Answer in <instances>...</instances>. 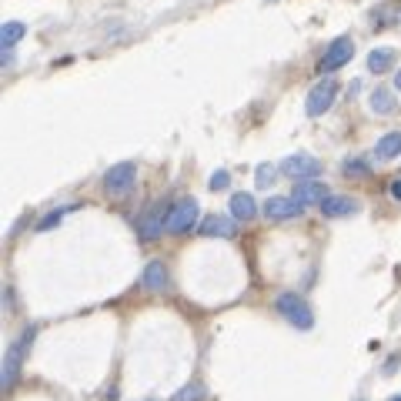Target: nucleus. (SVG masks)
<instances>
[{
    "instance_id": "obj_21",
    "label": "nucleus",
    "mask_w": 401,
    "mask_h": 401,
    "mask_svg": "<svg viewBox=\"0 0 401 401\" xmlns=\"http://www.w3.org/2000/svg\"><path fill=\"white\" fill-rule=\"evenodd\" d=\"M204 398H207V388L200 385V381H191V385H184L170 401H204Z\"/></svg>"
},
{
    "instance_id": "obj_14",
    "label": "nucleus",
    "mask_w": 401,
    "mask_h": 401,
    "mask_svg": "<svg viewBox=\"0 0 401 401\" xmlns=\"http://www.w3.org/2000/svg\"><path fill=\"white\" fill-rule=\"evenodd\" d=\"M231 217L234 221H254V214H258V204H254V194H247V191H238V194H231Z\"/></svg>"
},
{
    "instance_id": "obj_22",
    "label": "nucleus",
    "mask_w": 401,
    "mask_h": 401,
    "mask_svg": "<svg viewBox=\"0 0 401 401\" xmlns=\"http://www.w3.org/2000/svg\"><path fill=\"white\" fill-rule=\"evenodd\" d=\"M275 174H278L275 164H258V170H254V184L261 187V191H268V187L275 184Z\"/></svg>"
},
{
    "instance_id": "obj_9",
    "label": "nucleus",
    "mask_w": 401,
    "mask_h": 401,
    "mask_svg": "<svg viewBox=\"0 0 401 401\" xmlns=\"http://www.w3.org/2000/svg\"><path fill=\"white\" fill-rule=\"evenodd\" d=\"M261 214L268 221H291V217L301 214V204L294 198H284V194H275V198H268L261 204Z\"/></svg>"
},
{
    "instance_id": "obj_12",
    "label": "nucleus",
    "mask_w": 401,
    "mask_h": 401,
    "mask_svg": "<svg viewBox=\"0 0 401 401\" xmlns=\"http://www.w3.org/2000/svg\"><path fill=\"white\" fill-rule=\"evenodd\" d=\"M140 284H144V291H168L170 275L164 268V261H147L144 275H140Z\"/></svg>"
},
{
    "instance_id": "obj_1",
    "label": "nucleus",
    "mask_w": 401,
    "mask_h": 401,
    "mask_svg": "<svg viewBox=\"0 0 401 401\" xmlns=\"http://www.w3.org/2000/svg\"><path fill=\"white\" fill-rule=\"evenodd\" d=\"M34 338H37V328L27 324L14 341H10V348H7V355H3V371H0V385L3 388H14L17 378H20V365H24V355L31 351Z\"/></svg>"
},
{
    "instance_id": "obj_17",
    "label": "nucleus",
    "mask_w": 401,
    "mask_h": 401,
    "mask_svg": "<svg viewBox=\"0 0 401 401\" xmlns=\"http://www.w3.org/2000/svg\"><path fill=\"white\" fill-rule=\"evenodd\" d=\"M24 34H27V24H20V20H7L3 31H0V47H3V50H14L17 41H24Z\"/></svg>"
},
{
    "instance_id": "obj_4",
    "label": "nucleus",
    "mask_w": 401,
    "mask_h": 401,
    "mask_svg": "<svg viewBox=\"0 0 401 401\" xmlns=\"http://www.w3.org/2000/svg\"><path fill=\"white\" fill-rule=\"evenodd\" d=\"M134 184H138V164L134 161H121L104 174V191L110 198H127L134 191Z\"/></svg>"
},
{
    "instance_id": "obj_15",
    "label": "nucleus",
    "mask_w": 401,
    "mask_h": 401,
    "mask_svg": "<svg viewBox=\"0 0 401 401\" xmlns=\"http://www.w3.org/2000/svg\"><path fill=\"white\" fill-rule=\"evenodd\" d=\"M398 61V50L395 47H374L368 54V71L371 74H388L391 67Z\"/></svg>"
},
{
    "instance_id": "obj_16",
    "label": "nucleus",
    "mask_w": 401,
    "mask_h": 401,
    "mask_svg": "<svg viewBox=\"0 0 401 401\" xmlns=\"http://www.w3.org/2000/svg\"><path fill=\"white\" fill-rule=\"evenodd\" d=\"M374 154L381 157V161H395V157L401 154V131H391V134H385V138H378Z\"/></svg>"
},
{
    "instance_id": "obj_13",
    "label": "nucleus",
    "mask_w": 401,
    "mask_h": 401,
    "mask_svg": "<svg viewBox=\"0 0 401 401\" xmlns=\"http://www.w3.org/2000/svg\"><path fill=\"white\" fill-rule=\"evenodd\" d=\"M321 214L324 217H351V214H358V200L348 198V194H328L321 204Z\"/></svg>"
},
{
    "instance_id": "obj_7",
    "label": "nucleus",
    "mask_w": 401,
    "mask_h": 401,
    "mask_svg": "<svg viewBox=\"0 0 401 401\" xmlns=\"http://www.w3.org/2000/svg\"><path fill=\"white\" fill-rule=\"evenodd\" d=\"M198 217H200L198 200L194 198L177 200V204L170 207V214H168V234H187L194 224H198Z\"/></svg>"
},
{
    "instance_id": "obj_23",
    "label": "nucleus",
    "mask_w": 401,
    "mask_h": 401,
    "mask_svg": "<svg viewBox=\"0 0 401 401\" xmlns=\"http://www.w3.org/2000/svg\"><path fill=\"white\" fill-rule=\"evenodd\" d=\"M207 187H211V191H228V187H231V174H228V170H214Z\"/></svg>"
},
{
    "instance_id": "obj_18",
    "label": "nucleus",
    "mask_w": 401,
    "mask_h": 401,
    "mask_svg": "<svg viewBox=\"0 0 401 401\" xmlns=\"http://www.w3.org/2000/svg\"><path fill=\"white\" fill-rule=\"evenodd\" d=\"M395 108H398V101H395V94L388 91V87H374V91H371V110H374V114L385 117V114H391Z\"/></svg>"
},
{
    "instance_id": "obj_8",
    "label": "nucleus",
    "mask_w": 401,
    "mask_h": 401,
    "mask_svg": "<svg viewBox=\"0 0 401 401\" xmlns=\"http://www.w3.org/2000/svg\"><path fill=\"white\" fill-rule=\"evenodd\" d=\"M281 170H284L291 181H311V177L321 174V161L311 154H291L281 161Z\"/></svg>"
},
{
    "instance_id": "obj_24",
    "label": "nucleus",
    "mask_w": 401,
    "mask_h": 401,
    "mask_svg": "<svg viewBox=\"0 0 401 401\" xmlns=\"http://www.w3.org/2000/svg\"><path fill=\"white\" fill-rule=\"evenodd\" d=\"M391 198L401 204V174H398V177H391Z\"/></svg>"
},
{
    "instance_id": "obj_2",
    "label": "nucleus",
    "mask_w": 401,
    "mask_h": 401,
    "mask_svg": "<svg viewBox=\"0 0 401 401\" xmlns=\"http://www.w3.org/2000/svg\"><path fill=\"white\" fill-rule=\"evenodd\" d=\"M168 214H170V207L164 200H151L138 214V221H134L140 241H157L161 234H168Z\"/></svg>"
},
{
    "instance_id": "obj_5",
    "label": "nucleus",
    "mask_w": 401,
    "mask_h": 401,
    "mask_svg": "<svg viewBox=\"0 0 401 401\" xmlns=\"http://www.w3.org/2000/svg\"><path fill=\"white\" fill-rule=\"evenodd\" d=\"M335 97H338V80L335 78H321L314 87L308 91V101H305V114L308 117H321L324 110H331L335 104Z\"/></svg>"
},
{
    "instance_id": "obj_11",
    "label": "nucleus",
    "mask_w": 401,
    "mask_h": 401,
    "mask_svg": "<svg viewBox=\"0 0 401 401\" xmlns=\"http://www.w3.org/2000/svg\"><path fill=\"white\" fill-rule=\"evenodd\" d=\"M200 238H234V217L231 214H207L198 228Z\"/></svg>"
},
{
    "instance_id": "obj_26",
    "label": "nucleus",
    "mask_w": 401,
    "mask_h": 401,
    "mask_svg": "<svg viewBox=\"0 0 401 401\" xmlns=\"http://www.w3.org/2000/svg\"><path fill=\"white\" fill-rule=\"evenodd\" d=\"M391 401H401V395H398V398H391Z\"/></svg>"
},
{
    "instance_id": "obj_25",
    "label": "nucleus",
    "mask_w": 401,
    "mask_h": 401,
    "mask_svg": "<svg viewBox=\"0 0 401 401\" xmlns=\"http://www.w3.org/2000/svg\"><path fill=\"white\" fill-rule=\"evenodd\" d=\"M395 91H401V71L395 74Z\"/></svg>"
},
{
    "instance_id": "obj_3",
    "label": "nucleus",
    "mask_w": 401,
    "mask_h": 401,
    "mask_svg": "<svg viewBox=\"0 0 401 401\" xmlns=\"http://www.w3.org/2000/svg\"><path fill=\"white\" fill-rule=\"evenodd\" d=\"M275 308H278L281 318L291 324V328H298V331H311V328H314V314H311L308 301H305L301 294H294V291L278 294Z\"/></svg>"
},
{
    "instance_id": "obj_19",
    "label": "nucleus",
    "mask_w": 401,
    "mask_h": 401,
    "mask_svg": "<svg viewBox=\"0 0 401 401\" xmlns=\"http://www.w3.org/2000/svg\"><path fill=\"white\" fill-rule=\"evenodd\" d=\"M71 211H78V204H64V207H54L50 214H44L37 221V231H50V228H57L64 221V214H71Z\"/></svg>"
},
{
    "instance_id": "obj_10",
    "label": "nucleus",
    "mask_w": 401,
    "mask_h": 401,
    "mask_svg": "<svg viewBox=\"0 0 401 401\" xmlns=\"http://www.w3.org/2000/svg\"><path fill=\"white\" fill-rule=\"evenodd\" d=\"M301 207H308V204H324V198H328V187H324V181H294V194H291Z\"/></svg>"
},
{
    "instance_id": "obj_20",
    "label": "nucleus",
    "mask_w": 401,
    "mask_h": 401,
    "mask_svg": "<svg viewBox=\"0 0 401 401\" xmlns=\"http://www.w3.org/2000/svg\"><path fill=\"white\" fill-rule=\"evenodd\" d=\"M341 174H344V177H368L371 164L365 157H348V161H341Z\"/></svg>"
},
{
    "instance_id": "obj_6",
    "label": "nucleus",
    "mask_w": 401,
    "mask_h": 401,
    "mask_svg": "<svg viewBox=\"0 0 401 401\" xmlns=\"http://www.w3.org/2000/svg\"><path fill=\"white\" fill-rule=\"evenodd\" d=\"M351 57H355V41L351 37H338V41H331V44L324 47V57L318 61V74H335Z\"/></svg>"
}]
</instances>
